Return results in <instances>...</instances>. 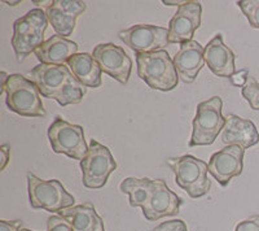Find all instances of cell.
Here are the masks:
<instances>
[{
	"label": "cell",
	"instance_id": "6",
	"mask_svg": "<svg viewBox=\"0 0 259 231\" xmlns=\"http://www.w3.org/2000/svg\"><path fill=\"white\" fill-rule=\"evenodd\" d=\"M30 205L34 209H45L47 212H60L74 207L75 199L65 190L59 179L43 181L32 173L27 174Z\"/></svg>",
	"mask_w": 259,
	"mask_h": 231
},
{
	"label": "cell",
	"instance_id": "24",
	"mask_svg": "<svg viewBox=\"0 0 259 231\" xmlns=\"http://www.w3.org/2000/svg\"><path fill=\"white\" fill-rule=\"evenodd\" d=\"M237 6L254 29H259V0H240Z\"/></svg>",
	"mask_w": 259,
	"mask_h": 231
},
{
	"label": "cell",
	"instance_id": "13",
	"mask_svg": "<svg viewBox=\"0 0 259 231\" xmlns=\"http://www.w3.org/2000/svg\"><path fill=\"white\" fill-rule=\"evenodd\" d=\"M30 81L35 83L41 96L52 99L68 83L75 81L69 66L66 65H48L39 64L27 73Z\"/></svg>",
	"mask_w": 259,
	"mask_h": 231
},
{
	"label": "cell",
	"instance_id": "26",
	"mask_svg": "<svg viewBox=\"0 0 259 231\" xmlns=\"http://www.w3.org/2000/svg\"><path fill=\"white\" fill-rule=\"evenodd\" d=\"M47 231H74V228L64 217L51 216L47 222Z\"/></svg>",
	"mask_w": 259,
	"mask_h": 231
},
{
	"label": "cell",
	"instance_id": "17",
	"mask_svg": "<svg viewBox=\"0 0 259 231\" xmlns=\"http://www.w3.org/2000/svg\"><path fill=\"white\" fill-rule=\"evenodd\" d=\"M205 48L197 41H189L180 45V50L174 56V65L178 74L186 83L194 82L205 64Z\"/></svg>",
	"mask_w": 259,
	"mask_h": 231
},
{
	"label": "cell",
	"instance_id": "10",
	"mask_svg": "<svg viewBox=\"0 0 259 231\" xmlns=\"http://www.w3.org/2000/svg\"><path fill=\"white\" fill-rule=\"evenodd\" d=\"M92 56L101 70L113 80L123 85L128 82L133 69V60L130 59L123 48L113 43H101L95 47Z\"/></svg>",
	"mask_w": 259,
	"mask_h": 231
},
{
	"label": "cell",
	"instance_id": "14",
	"mask_svg": "<svg viewBox=\"0 0 259 231\" xmlns=\"http://www.w3.org/2000/svg\"><path fill=\"white\" fill-rule=\"evenodd\" d=\"M85 11L84 2L77 0H55L46 8L50 24L55 29L57 35L69 36L73 34L77 24V18Z\"/></svg>",
	"mask_w": 259,
	"mask_h": 231
},
{
	"label": "cell",
	"instance_id": "2",
	"mask_svg": "<svg viewBox=\"0 0 259 231\" xmlns=\"http://www.w3.org/2000/svg\"><path fill=\"white\" fill-rule=\"evenodd\" d=\"M48 18L41 9H31L13 24L12 46L18 61H24L45 43Z\"/></svg>",
	"mask_w": 259,
	"mask_h": 231
},
{
	"label": "cell",
	"instance_id": "23",
	"mask_svg": "<svg viewBox=\"0 0 259 231\" xmlns=\"http://www.w3.org/2000/svg\"><path fill=\"white\" fill-rule=\"evenodd\" d=\"M85 92H87L85 86L75 80L62 87L59 92L52 96V99L56 100L61 107H66L69 104H79L83 96L85 95Z\"/></svg>",
	"mask_w": 259,
	"mask_h": 231
},
{
	"label": "cell",
	"instance_id": "5",
	"mask_svg": "<svg viewBox=\"0 0 259 231\" xmlns=\"http://www.w3.org/2000/svg\"><path fill=\"white\" fill-rule=\"evenodd\" d=\"M222 108L223 101L219 96H212L209 100L198 104L189 147L210 145L215 142L226 125V117L222 114Z\"/></svg>",
	"mask_w": 259,
	"mask_h": 231
},
{
	"label": "cell",
	"instance_id": "19",
	"mask_svg": "<svg viewBox=\"0 0 259 231\" xmlns=\"http://www.w3.org/2000/svg\"><path fill=\"white\" fill-rule=\"evenodd\" d=\"M78 45L60 35H52L34 52L40 64L48 65H65L77 55Z\"/></svg>",
	"mask_w": 259,
	"mask_h": 231
},
{
	"label": "cell",
	"instance_id": "21",
	"mask_svg": "<svg viewBox=\"0 0 259 231\" xmlns=\"http://www.w3.org/2000/svg\"><path fill=\"white\" fill-rule=\"evenodd\" d=\"M59 216L64 217L73 226L74 231H95L103 222V218L97 214L91 203L62 209L59 212Z\"/></svg>",
	"mask_w": 259,
	"mask_h": 231
},
{
	"label": "cell",
	"instance_id": "18",
	"mask_svg": "<svg viewBox=\"0 0 259 231\" xmlns=\"http://www.w3.org/2000/svg\"><path fill=\"white\" fill-rule=\"evenodd\" d=\"M205 62L215 75L231 78L236 73L235 54L223 43L222 34H217L205 47Z\"/></svg>",
	"mask_w": 259,
	"mask_h": 231
},
{
	"label": "cell",
	"instance_id": "11",
	"mask_svg": "<svg viewBox=\"0 0 259 231\" xmlns=\"http://www.w3.org/2000/svg\"><path fill=\"white\" fill-rule=\"evenodd\" d=\"M202 7L200 2H186L178 8L168 24V43H186L192 41L196 30L201 26Z\"/></svg>",
	"mask_w": 259,
	"mask_h": 231
},
{
	"label": "cell",
	"instance_id": "31",
	"mask_svg": "<svg viewBox=\"0 0 259 231\" xmlns=\"http://www.w3.org/2000/svg\"><path fill=\"white\" fill-rule=\"evenodd\" d=\"M0 170L6 169V166L9 163V156H11V147L8 144H4L0 147Z\"/></svg>",
	"mask_w": 259,
	"mask_h": 231
},
{
	"label": "cell",
	"instance_id": "29",
	"mask_svg": "<svg viewBox=\"0 0 259 231\" xmlns=\"http://www.w3.org/2000/svg\"><path fill=\"white\" fill-rule=\"evenodd\" d=\"M247 80H249V70L247 69H242V70L236 71L235 74L230 78L231 83L233 86L237 87H244L246 85Z\"/></svg>",
	"mask_w": 259,
	"mask_h": 231
},
{
	"label": "cell",
	"instance_id": "8",
	"mask_svg": "<svg viewBox=\"0 0 259 231\" xmlns=\"http://www.w3.org/2000/svg\"><path fill=\"white\" fill-rule=\"evenodd\" d=\"M82 181L87 188H101L106 184L109 175L117 169V163L110 149L92 139L89 152L80 161Z\"/></svg>",
	"mask_w": 259,
	"mask_h": 231
},
{
	"label": "cell",
	"instance_id": "9",
	"mask_svg": "<svg viewBox=\"0 0 259 231\" xmlns=\"http://www.w3.org/2000/svg\"><path fill=\"white\" fill-rule=\"evenodd\" d=\"M118 36L127 47L135 51L136 54L154 52V51L163 50L170 45L168 29L156 25H135L119 31Z\"/></svg>",
	"mask_w": 259,
	"mask_h": 231
},
{
	"label": "cell",
	"instance_id": "3",
	"mask_svg": "<svg viewBox=\"0 0 259 231\" xmlns=\"http://www.w3.org/2000/svg\"><path fill=\"white\" fill-rule=\"evenodd\" d=\"M167 165L174 172L175 181L187 191L192 199H197L206 195L210 191L211 182L207 178V164L203 160L191 155L180 157H170Z\"/></svg>",
	"mask_w": 259,
	"mask_h": 231
},
{
	"label": "cell",
	"instance_id": "1",
	"mask_svg": "<svg viewBox=\"0 0 259 231\" xmlns=\"http://www.w3.org/2000/svg\"><path fill=\"white\" fill-rule=\"evenodd\" d=\"M138 75L150 89L171 91L179 83L174 60L166 50L136 54Z\"/></svg>",
	"mask_w": 259,
	"mask_h": 231
},
{
	"label": "cell",
	"instance_id": "33",
	"mask_svg": "<svg viewBox=\"0 0 259 231\" xmlns=\"http://www.w3.org/2000/svg\"><path fill=\"white\" fill-rule=\"evenodd\" d=\"M186 3V2H168V0H163V4L166 6H183V4Z\"/></svg>",
	"mask_w": 259,
	"mask_h": 231
},
{
	"label": "cell",
	"instance_id": "15",
	"mask_svg": "<svg viewBox=\"0 0 259 231\" xmlns=\"http://www.w3.org/2000/svg\"><path fill=\"white\" fill-rule=\"evenodd\" d=\"M183 205V199L171 191L163 179H157L149 204L143 209L148 221H158L167 216H177Z\"/></svg>",
	"mask_w": 259,
	"mask_h": 231
},
{
	"label": "cell",
	"instance_id": "35",
	"mask_svg": "<svg viewBox=\"0 0 259 231\" xmlns=\"http://www.w3.org/2000/svg\"><path fill=\"white\" fill-rule=\"evenodd\" d=\"M8 6H17V4H20L21 2H6Z\"/></svg>",
	"mask_w": 259,
	"mask_h": 231
},
{
	"label": "cell",
	"instance_id": "34",
	"mask_svg": "<svg viewBox=\"0 0 259 231\" xmlns=\"http://www.w3.org/2000/svg\"><path fill=\"white\" fill-rule=\"evenodd\" d=\"M95 231H105V227H104V221L100 223V225L97 226V228Z\"/></svg>",
	"mask_w": 259,
	"mask_h": 231
},
{
	"label": "cell",
	"instance_id": "27",
	"mask_svg": "<svg viewBox=\"0 0 259 231\" xmlns=\"http://www.w3.org/2000/svg\"><path fill=\"white\" fill-rule=\"evenodd\" d=\"M153 231H188L186 222L182 219H171L156 226Z\"/></svg>",
	"mask_w": 259,
	"mask_h": 231
},
{
	"label": "cell",
	"instance_id": "30",
	"mask_svg": "<svg viewBox=\"0 0 259 231\" xmlns=\"http://www.w3.org/2000/svg\"><path fill=\"white\" fill-rule=\"evenodd\" d=\"M22 228V221H0V231H20Z\"/></svg>",
	"mask_w": 259,
	"mask_h": 231
},
{
	"label": "cell",
	"instance_id": "36",
	"mask_svg": "<svg viewBox=\"0 0 259 231\" xmlns=\"http://www.w3.org/2000/svg\"><path fill=\"white\" fill-rule=\"evenodd\" d=\"M20 231H32V230H29V228H21Z\"/></svg>",
	"mask_w": 259,
	"mask_h": 231
},
{
	"label": "cell",
	"instance_id": "22",
	"mask_svg": "<svg viewBox=\"0 0 259 231\" xmlns=\"http://www.w3.org/2000/svg\"><path fill=\"white\" fill-rule=\"evenodd\" d=\"M154 186H156V181L150 178L130 177L122 181L119 188L123 194H128L131 207H142V209H145L149 204Z\"/></svg>",
	"mask_w": 259,
	"mask_h": 231
},
{
	"label": "cell",
	"instance_id": "32",
	"mask_svg": "<svg viewBox=\"0 0 259 231\" xmlns=\"http://www.w3.org/2000/svg\"><path fill=\"white\" fill-rule=\"evenodd\" d=\"M9 77H11V75L7 74L6 71H2V73H0V80H2V85H0V86H2V90H0V91H3L4 87L7 86V83H8V81H9Z\"/></svg>",
	"mask_w": 259,
	"mask_h": 231
},
{
	"label": "cell",
	"instance_id": "25",
	"mask_svg": "<svg viewBox=\"0 0 259 231\" xmlns=\"http://www.w3.org/2000/svg\"><path fill=\"white\" fill-rule=\"evenodd\" d=\"M242 98L249 103L253 110H259V83L256 82L255 78L249 75L246 85L241 90Z\"/></svg>",
	"mask_w": 259,
	"mask_h": 231
},
{
	"label": "cell",
	"instance_id": "4",
	"mask_svg": "<svg viewBox=\"0 0 259 231\" xmlns=\"http://www.w3.org/2000/svg\"><path fill=\"white\" fill-rule=\"evenodd\" d=\"M7 94V105L12 112L24 117H45L46 109L40 92L32 81L21 74H11L3 91Z\"/></svg>",
	"mask_w": 259,
	"mask_h": 231
},
{
	"label": "cell",
	"instance_id": "20",
	"mask_svg": "<svg viewBox=\"0 0 259 231\" xmlns=\"http://www.w3.org/2000/svg\"><path fill=\"white\" fill-rule=\"evenodd\" d=\"M66 65L69 66L75 80L82 83L83 86L97 89L103 85L101 80L103 70L92 55L87 52L74 55Z\"/></svg>",
	"mask_w": 259,
	"mask_h": 231
},
{
	"label": "cell",
	"instance_id": "16",
	"mask_svg": "<svg viewBox=\"0 0 259 231\" xmlns=\"http://www.w3.org/2000/svg\"><path fill=\"white\" fill-rule=\"evenodd\" d=\"M222 142L226 145H239L241 148H250L259 143V133L253 121L240 115L228 114L222 133Z\"/></svg>",
	"mask_w": 259,
	"mask_h": 231
},
{
	"label": "cell",
	"instance_id": "28",
	"mask_svg": "<svg viewBox=\"0 0 259 231\" xmlns=\"http://www.w3.org/2000/svg\"><path fill=\"white\" fill-rule=\"evenodd\" d=\"M235 231H259V214L237 223Z\"/></svg>",
	"mask_w": 259,
	"mask_h": 231
},
{
	"label": "cell",
	"instance_id": "7",
	"mask_svg": "<svg viewBox=\"0 0 259 231\" xmlns=\"http://www.w3.org/2000/svg\"><path fill=\"white\" fill-rule=\"evenodd\" d=\"M48 139L53 152L64 153L74 160L82 161L89 152L85 143L84 129L73 125L57 115L48 128Z\"/></svg>",
	"mask_w": 259,
	"mask_h": 231
},
{
	"label": "cell",
	"instance_id": "12",
	"mask_svg": "<svg viewBox=\"0 0 259 231\" xmlns=\"http://www.w3.org/2000/svg\"><path fill=\"white\" fill-rule=\"evenodd\" d=\"M245 149L239 145H227L215 152L207 164V170L221 186H227L233 177H239L244 168Z\"/></svg>",
	"mask_w": 259,
	"mask_h": 231
}]
</instances>
